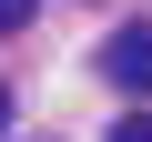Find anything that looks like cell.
Returning <instances> with one entry per match:
<instances>
[{
    "mask_svg": "<svg viewBox=\"0 0 152 142\" xmlns=\"http://www.w3.org/2000/svg\"><path fill=\"white\" fill-rule=\"evenodd\" d=\"M102 81L112 91H152V31H112L102 41Z\"/></svg>",
    "mask_w": 152,
    "mask_h": 142,
    "instance_id": "obj_1",
    "label": "cell"
},
{
    "mask_svg": "<svg viewBox=\"0 0 152 142\" xmlns=\"http://www.w3.org/2000/svg\"><path fill=\"white\" fill-rule=\"evenodd\" d=\"M0 142H10V91H0Z\"/></svg>",
    "mask_w": 152,
    "mask_h": 142,
    "instance_id": "obj_4",
    "label": "cell"
},
{
    "mask_svg": "<svg viewBox=\"0 0 152 142\" xmlns=\"http://www.w3.org/2000/svg\"><path fill=\"white\" fill-rule=\"evenodd\" d=\"M31 10H41V0H0V31H31Z\"/></svg>",
    "mask_w": 152,
    "mask_h": 142,
    "instance_id": "obj_3",
    "label": "cell"
},
{
    "mask_svg": "<svg viewBox=\"0 0 152 142\" xmlns=\"http://www.w3.org/2000/svg\"><path fill=\"white\" fill-rule=\"evenodd\" d=\"M112 142H152V112H122V122H112Z\"/></svg>",
    "mask_w": 152,
    "mask_h": 142,
    "instance_id": "obj_2",
    "label": "cell"
}]
</instances>
